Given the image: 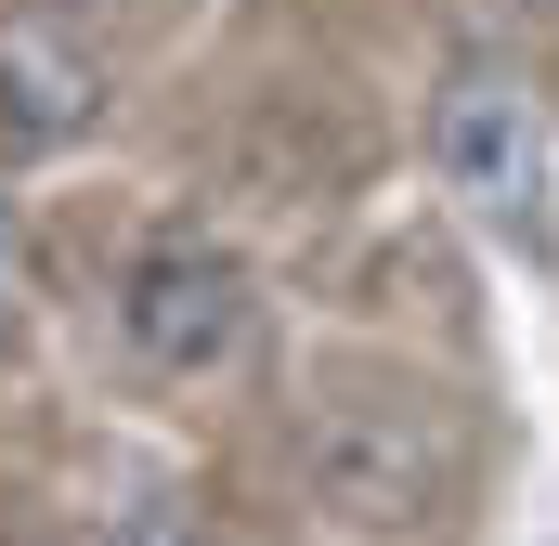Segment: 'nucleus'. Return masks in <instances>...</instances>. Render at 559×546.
Masks as SVG:
<instances>
[{
	"instance_id": "obj_1",
	"label": "nucleus",
	"mask_w": 559,
	"mask_h": 546,
	"mask_svg": "<svg viewBox=\"0 0 559 546\" xmlns=\"http://www.w3.org/2000/svg\"><path fill=\"white\" fill-rule=\"evenodd\" d=\"M468 495V429L404 365H325L299 391V508L338 546H417Z\"/></svg>"
},
{
	"instance_id": "obj_2",
	"label": "nucleus",
	"mask_w": 559,
	"mask_h": 546,
	"mask_svg": "<svg viewBox=\"0 0 559 546\" xmlns=\"http://www.w3.org/2000/svg\"><path fill=\"white\" fill-rule=\"evenodd\" d=\"M248 325H261L248 261L209 248V235H156V248L118 273V339H131L143 378H169V391H209V378L248 352Z\"/></svg>"
},
{
	"instance_id": "obj_3",
	"label": "nucleus",
	"mask_w": 559,
	"mask_h": 546,
	"mask_svg": "<svg viewBox=\"0 0 559 546\" xmlns=\"http://www.w3.org/2000/svg\"><path fill=\"white\" fill-rule=\"evenodd\" d=\"M429 143H442V182L468 195V222H495V235H547V118L495 79V66H468L455 92H442V118H429Z\"/></svg>"
},
{
	"instance_id": "obj_4",
	"label": "nucleus",
	"mask_w": 559,
	"mask_h": 546,
	"mask_svg": "<svg viewBox=\"0 0 559 546\" xmlns=\"http://www.w3.org/2000/svg\"><path fill=\"white\" fill-rule=\"evenodd\" d=\"M92 105H105L92 52H66L52 26H0V169L79 143V131H92Z\"/></svg>"
},
{
	"instance_id": "obj_5",
	"label": "nucleus",
	"mask_w": 559,
	"mask_h": 546,
	"mask_svg": "<svg viewBox=\"0 0 559 546\" xmlns=\"http://www.w3.org/2000/svg\"><path fill=\"white\" fill-rule=\"evenodd\" d=\"M105 546H209V534H195L182 508H156V495H143V508H118V534H105Z\"/></svg>"
},
{
	"instance_id": "obj_6",
	"label": "nucleus",
	"mask_w": 559,
	"mask_h": 546,
	"mask_svg": "<svg viewBox=\"0 0 559 546\" xmlns=\"http://www.w3.org/2000/svg\"><path fill=\"white\" fill-rule=\"evenodd\" d=\"M13 273H26V261H13V209H0V312H13Z\"/></svg>"
}]
</instances>
